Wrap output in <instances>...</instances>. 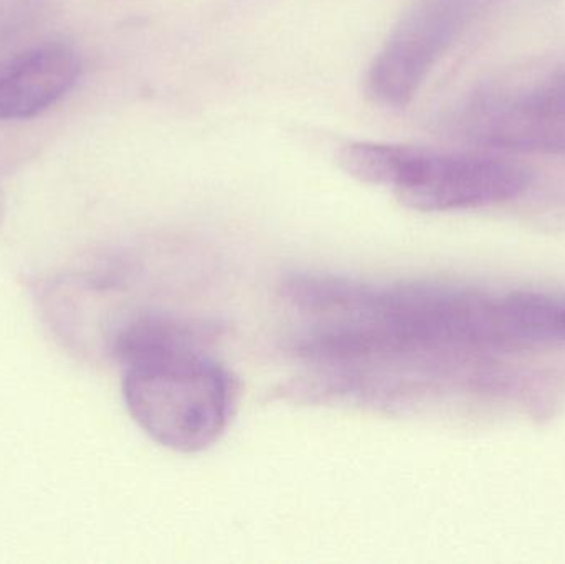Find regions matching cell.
Segmentation results:
<instances>
[{
  "mask_svg": "<svg viewBox=\"0 0 565 564\" xmlns=\"http://www.w3.org/2000/svg\"><path fill=\"white\" fill-rule=\"evenodd\" d=\"M460 138L514 152L565 155V73L516 88L481 89L450 119Z\"/></svg>",
  "mask_w": 565,
  "mask_h": 564,
  "instance_id": "3",
  "label": "cell"
},
{
  "mask_svg": "<svg viewBox=\"0 0 565 564\" xmlns=\"http://www.w3.org/2000/svg\"><path fill=\"white\" fill-rule=\"evenodd\" d=\"M204 340L198 327L151 315L126 324L115 340L129 414L175 453L214 446L234 409V380Z\"/></svg>",
  "mask_w": 565,
  "mask_h": 564,
  "instance_id": "1",
  "label": "cell"
},
{
  "mask_svg": "<svg viewBox=\"0 0 565 564\" xmlns=\"http://www.w3.org/2000/svg\"><path fill=\"white\" fill-rule=\"evenodd\" d=\"M3 217H6V195L0 191V225H2Z\"/></svg>",
  "mask_w": 565,
  "mask_h": 564,
  "instance_id": "6",
  "label": "cell"
},
{
  "mask_svg": "<svg viewBox=\"0 0 565 564\" xmlns=\"http://www.w3.org/2000/svg\"><path fill=\"white\" fill-rule=\"evenodd\" d=\"M79 72L76 53L58 43L0 63V121L39 116L76 85Z\"/></svg>",
  "mask_w": 565,
  "mask_h": 564,
  "instance_id": "5",
  "label": "cell"
},
{
  "mask_svg": "<svg viewBox=\"0 0 565 564\" xmlns=\"http://www.w3.org/2000/svg\"><path fill=\"white\" fill-rule=\"evenodd\" d=\"M339 164L359 181L391 188L402 204L422 212L503 204L533 182L530 169L508 159L382 142L345 146Z\"/></svg>",
  "mask_w": 565,
  "mask_h": 564,
  "instance_id": "2",
  "label": "cell"
},
{
  "mask_svg": "<svg viewBox=\"0 0 565 564\" xmlns=\"http://www.w3.org/2000/svg\"><path fill=\"white\" fill-rule=\"evenodd\" d=\"M483 3L484 0H418L369 68V96L384 108H405Z\"/></svg>",
  "mask_w": 565,
  "mask_h": 564,
  "instance_id": "4",
  "label": "cell"
}]
</instances>
